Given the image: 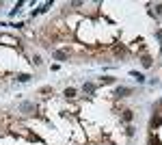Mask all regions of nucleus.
I'll list each match as a JSON object with an SVG mask.
<instances>
[{"mask_svg":"<svg viewBox=\"0 0 162 145\" xmlns=\"http://www.w3.org/2000/svg\"><path fill=\"white\" fill-rule=\"evenodd\" d=\"M63 95H65L67 100H74V98H76V89H65Z\"/></svg>","mask_w":162,"mask_h":145,"instance_id":"obj_1","label":"nucleus"}]
</instances>
